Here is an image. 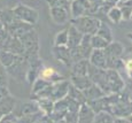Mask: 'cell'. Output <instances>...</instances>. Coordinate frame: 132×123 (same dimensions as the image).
Masks as SVG:
<instances>
[{"mask_svg":"<svg viewBox=\"0 0 132 123\" xmlns=\"http://www.w3.org/2000/svg\"><path fill=\"white\" fill-rule=\"evenodd\" d=\"M2 116H5V115H4V114H2V113H1V112H0V120H1V117H2Z\"/></svg>","mask_w":132,"mask_h":123,"instance_id":"obj_42","label":"cell"},{"mask_svg":"<svg viewBox=\"0 0 132 123\" xmlns=\"http://www.w3.org/2000/svg\"><path fill=\"white\" fill-rule=\"evenodd\" d=\"M90 65L94 66L100 69H107V62H106V55L103 50H93L92 53L88 56Z\"/></svg>","mask_w":132,"mask_h":123,"instance_id":"obj_12","label":"cell"},{"mask_svg":"<svg viewBox=\"0 0 132 123\" xmlns=\"http://www.w3.org/2000/svg\"><path fill=\"white\" fill-rule=\"evenodd\" d=\"M70 1H71V0H70Z\"/></svg>","mask_w":132,"mask_h":123,"instance_id":"obj_45","label":"cell"},{"mask_svg":"<svg viewBox=\"0 0 132 123\" xmlns=\"http://www.w3.org/2000/svg\"><path fill=\"white\" fill-rule=\"evenodd\" d=\"M70 81L69 79H61V81L56 82V83L52 84V93H51V99L53 101L60 100L68 96L70 88Z\"/></svg>","mask_w":132,"mask_h":123,"instance_id":"obj_7","label":"cell"},{"mask_svg":"<svg viewBox=\"0 0 132 123\" xmlns=\"http://www.w3.org/2000/svg\"><path fill=\"white\" fill-rule=\"evenodd\" d=\"M39 77L46 79V81L51 82V83H56V82L61 81V79H64L62 75H60L54 68L52 67H43L42 70H40Z\"/></svg>","mask_w":132,"mask_h":123,"instance_id":"obj_14","label":"cell"},{"mask_svg":"<svg viewBox=\"0 0 132 123\" xmlns=\"http://www.w3.org/2000/svg\"><path fill=\"white\" fill-rule=\"evenodd\" d=\"M88 59H82L79 61L73 62L70 67H71V73L70 76H86L88 71Z\"/></svg>","mask_w":132,"mask_h":123,"instance_id":"obj_13","label":"cell"},{"mask_svg":"<svg viewBox=\"0 0 132 123\" xmlns=\"http://www.w3.org/2000/svg\"><path fill=\"white\" fill-rule=\"evenodd\" d=\"M50 15L52 21L55 24H65V23L70 22V20H71L69 9L62 8V7H51Z\"/></svg>","mask_w":132,"mask_h":123,"instance_id":"obj_9","label":"cell"},{"mask_svg":"<svg viewBox=\"0 0 132 123\" xmlns=\"http://www.w3.org/2000/svg\"><path fill=\"white\" fill-rule=\"evenodd\" d=\"M68 44V29H63L57 32L54 38V46H67Z\"/></svg>","mask_w":132,"mask_h":123,"instance_id":"obj_29","label":"cell"},{"mask_svg":"<svg viewBox=\"0 0 132 123\" xmlns=\"http://www.w3.org/2000/svg\"><path fill=\"white\" fill-rule=\"evenodd\" d=\"M107 4L111 5V6H116L118 2H122V1H129V0H105Z\"/></svg>","mask_w":132,"mask_h":123,"instance_id":"obj_38","label":"cell"},{"mask_svg":"<svg viewBox=\"0 0 132 123\" xmlns=\"http://www.w3.org/2000/svg\"><path fill=\"white\" fill-rule=\"evenodd\" d=\"M19 39L21 40L22 46H23V50H24L23 56L27 59V61L39 56V48H40L39 36H38L36 30L31 29L27 34L21 36Z\"/></svg>","mask_w":132,"mask_h":123,"instance_id":"obj_3","label":"cell"},{"mask_svg":"<svg viewBox=\"0 0 132 123\" xmlns=\"http://www.w3.org/2000/svg\"><path fill=\"white\" fill-rule=\"evenodd\" d=\"M13 12H14L16 20L28 23V24L35 25L39 21V13H38V11L30 6H27V5L23 4L15 5L13 7Z\"/></svg>","mask_w":132,"mask_h":123,"instance_id":"obj_5","label":"cell"},{"mask_svg":"<svg viewBox=\"0 0 132 123\" xmlns=\"http://www.w3.org/2000/svg\"><path fill=\"white\" fill-rule=\"evenodd\" d=\"M106 16H107L109 21L113 22L114 24H120V23L123 21V15H122L121 9L118 8L117 6L110 7L109 11L107 12V15H106Z\"/></svg>","mask_w":132,"mask_h":123,"instance_id":"obj_24","label":"cell"},{"mask_svg":"<svg viewBox=\"0 0 132 123\" xmlns=\"http://www.w3.org/2000/svg\"><path fill=\"white\" fill-rule=\"evenodd\" d=\"M39 106H38L37 101L32 99L31 101H27L24 104L21 105L20 107L19 114H15L16 116H22V115H30V114H36V113H39Z\"/></svg>","mask_w":132,"mask_h":123,"instance_id":"obj_18","label":"cell"},{"mask_svg":"<svg viewBox=\"0 0 132 123\" xmlns=\"http://www.w3.org/2000/svg\"><path fill=\"white\" fill-rule=\"evenodd\" d=\"M14 21H16V17H15L14 12H13V7L12 8L6 7V8L0 9V22L2 23L5 29L9 27Z\"/></svg>","mask_w":132,"mask_h":123,"instance_id":"obj_21","label":"cell"},{"mask_svg":"<svg viewBox=\"0 0 132 123\" xmlns=\"http://www.w3.org/2000/svg\"><path fill=\"white\" fill-rule=\"evenodd\" d=\"M52 55L54 56L55 60H57L67 67H70L72 65L71 54H70V50L68 46H53Z\"/></svg>","mask_w":132,"mask_h":123,"instance_id":"obj_8","label":"cell"},{"mask_svg":"<svg viewBox=\"0 0 132 123\" xmlns=\"http://www.w3.org/2000/svg\"><path fill=\"white\" fill-rule=\"evenodd\" d=\"M114 123H131V121L128 117H116Z\"/></svg>","mask_w":132,"mask_h":123,"instance_id":"obj_37","label":"cell"},{"mask_svg":"<svg viewBox=\"0 0 132 123\" xmlns=\"http://www.w3.org/2000/svg\"><path fill=\"white\" fill-rule=\"evenodd\" d=\"M115 121V117L108 112H98L95 113L94 120H93V123H114Z\"/></svg>","mask_w":132,"mask_h":123,"instance_id":"obj_26","label":"cell"},{"mask_svg":"<svg viewBox=\"0 0 132 123\" xmlns=\"http://www.w3.org/2000/svg\"><path fill=\"white\" fill-rule=\"evenodd\" d=\"M95 34L98 36H100L101 38H103V39L108 43H111L114 40V34H113V31H111L110 27H109L107 23H105L102 21H101L100 24H99V28H98Z\"/></svg>","mask_w":132,"mask_h":123,"instance_id":"obj_22","label":"cell"},{"mask_svg":"<svg viewBox=\"0 0 132 123\" xmlns=\"http://www.w3.org/2000/svg\"><path fill=\"white\" fill-rule=\"evenodd\" d=\"M54 123H67V122H65L64 120H60V121H55Z\"/></svg>","mask_w":132,"mask_h":123,"instance_id":"obj_41","label":"cell"},{"mask_svg":"<svg viewBox=\"0 0 132 123\" xmlns=\"http://www.w3.org/2000/svg\"><path fill=\"white\" fill-rule=\"evenodd\" d=\"M124 46L120 42H115L113 40L111 43L103 48V52L106 55V62H107L108 69H115V70H120L124 68V60L122 56L124 54Z\"/></svg>","mask_w":132,"mask_h":123,"instance_id":"obj_2","label":"cell"},{"mask_svg":"<svg viewBox=\"0 0 132 123\" xmlns=\"http://www.w3.org/2000/svg\"><path fill=\"white\" fill-rule=\"evenodd\" d=\"M15 106H16V100L14 99V97L12 94H8L0 101V112L4 115H7L9 113L14 112Z\"/></svg>","mask_w":132,"mask_h":123,"instance_id":"obj_20","label":"cell"},{"mask_svg":"<svg viewBox=\"0 0 132 123\" xmlns=\"http://www.w3.org/2000/svg\"><path fill=\"white\" fill-rule=\"evenodd\" d=\"M116 6L121 9L122 15H123V20H130L131 14H132V0L118 2Z\"/></svg>","mask_w":132,"mask_h":123,"instance_id":"obj_27","label":"cell"},{"mask_svg":"<svg viewBox=\"0 0 132 123\" xmlns=\"http://www.w3.org/2000/svg\"><path fill=\"white\" fill-rule=\"evenodd\" d=\"M69 81L75 88H77L79 91H82V92L87 89L90 85L93 84V82L91 81L87 75L86 76H70Z\"/></svg>","mask_w":132,"mask_h":123,"instance_id":"obj_17","label":"cell"},{"mask_svg":"<svg viewBox=\"0 0 132 123\" xmlns=\"http://www.w3.org/2000/svg\"><path fill=\"white\" fill-rule=\"evenodd\" d=\"M124 68L126 69V71L132 70V59H129V60H124Z\"/></svg>","mask_w":132,"mask_h":123,"instance_id":"obj_36","label":"cell"},{"mask_svg":"<svg viewBox=\"0 0 132 123\" xmlns=\"http://www.w3.org/2000/svg\"><path fill=\"white\" fill-rule=\"evenodd\" d=\"M87 1L90 2V5H91V16L95 17L99 7L105 2V0H87Z\"/></svg>","mask_w":132,"mask_h":123,"instance_id":"obj_32","label":"cell"},{"mask_svg":"<svg viewBox=\"0 0 132 123\" xmlns=\"http://www.w3.org/2000/svg\"><path fill=\"white\" fill-rule=\"evenodd\" d=\"M126 37H128V38H129V39H130V40H131V43H132V32H129V34H128V35H126Z\"/></svg>","mask_w":132,"mask_h":123,"instance_id":"obj_39","label":"cell"},{"mask_svg":"<svg viewBox=\"0 0 132 123\" xmlns=\"http://www.w3.org/2000/svg\"><path fill=\"white\" fill-rule=\"evenodd\" d=\"M83 94H84L86 101L96 100V99H99V98H101V97L106 96V94L102 92V90H101L100 88H98L94 83H93L92 85L88 86L86 90H84V91H83Z\"/></svg>","mask_w":132,"mask_h":123,"instance_id":"obj_19","label":"cell"},{"mask_svg":"<svg viewBox=\"0 0 132 123\" xmlns=\"http://www.w3.org/2000/svg\"><path fill=\"white\" fill-rule=\"evenodd\" d=\"M38 106H39V109L43 114L50 115L53 111V106H54V101L50 98H39L36 99Z\"/></svg>","mask_w":132,"mask_h":123,"instance_id":"obj_23","label":"cell"},{"mask_svg":"<svg viewBox=\"0 0 132 123\" xmlns=\"http://www.w3.org/2000/svg\"><path fill=\"white\" fill-rule=\"evenodd\" d=\"M0 86L7 88L8 86V74L4 66L0 63Z\"/></svg>","mask_w":132,"mask_h":123,"instance_id":"obj_31","label":"cell"},{"mask_svg":"<svg viewBox=\"0 0 132 123\" xmlns=\"http://www.w3.org/2000/svg\"><path fill=\"white\" fill-rule=\"evenodd\" d=\"M9 93L8 91V88H4V86H0V101L2 100V99L5 98V97H7Z\"/></svg>","mask_w":132,"mask_h":123,"instance_id":"obj_35","label":"cell"},{"mask_svg":"<svg viewBox=\"0 0 132 123\" xmlns=\"http://www.w3.org/2000/svg\"><path fill=\"white\" fill-rule=\"evenodd\" d=\"M94 116L95 112L92 109V107L87 102H84L80 105L79 109H78L76 123H93Z\"/></svg>","mask_w":132,"mask_h":123,"instance_id":"obj_11","label":"cell"},{"mask_svg":"<svg viewBox=\"0 0 132 123\" xmlns=\"http://www.w3.org/2000/svg\"><path fill=\"white\" fill-rule=\"evenodd\" d=\"M130 101L132 102V93H131V96H130Z\"/></svg>","mask_w":132,"mask_h":123,"instance_id":"obj_43","label":"cell"},{"mask_svg":"<svg viewBox=\"0 0 132 123\" xmlns=\"http://www.w3.org/2000/svg\"><path fill=\"white\" fill-rule=\"evenodd\" d=\"M94 84L102 90V92L107 96L108 94L121 93L125 86V83H124L123 78L121 77L118 70L108 68L102 70V73L95 79Z\"/></svg>","mask_w":132,"mask_h":123,"instance_id":"obj_1","label":"cell"},{"mask_svg":"<svg viewBox=\"0 0 132 123\" xmlns=\"http://www.w3.org/2000/svg\"><path fill=\"white\" fill-rule=\"evenodd\" d=\"M51 84H52L51 82H48V81H46V79H44V78H42V77H38L36 81H35L34 83L31 84V85H32L31 94L34 97H36L38 93H40L43 90L46 89L48 85H51Z\"/></svg>","mask_w":132,"mask_h":123,"instance_id":"obj_25","label":"cell"},{"mask_svg":"<svg viewBox=\"0 0 132 123\" xmlns=\"http://www.w3.org/2000/svg\"><path fill=\"white\" fill-rule=\"evenodd\" d=\"M48 6L51 7H62V8L69 9L70 7V0H46Z\"/></svg>","mask_w":132,"mask_h":123,"instance_id":"obj_30","label":"cell"},{"mask_svg":"<svg viewBox=\"0 0 132 123\" xmlns=\"http://www.w3.org/2000/svg\"><path fill=\"white\" fill-rule=\"evenodd\" d=\"M71 19H77L80 16H91V5L87 0H71L69 7Z\"/></svg>","mask_w":132,"mask_h":123,"instance_id":"obj_6","label":"cell"},{"mask_svg":"<svg viewBox=\"0 0 132 123\" xmlns=\"http://www.w3.org/2000/svg\"><path fill=\"white\" fill-rule=\"evenodd\" d=\"M31 29H34V25L31 24H28V23H24L22 21H14L12 23L9 27L6 28V31L7 34L12 37H16V38H20L21 36H23L24 34H27L28 31H30Z\"/></svg>","mask_w":132,"mask_h":123,"instance_id":"obj_10","label":"cell"},{"mask_svg":"<svg viewBox=\"0 0 132 123\" xmlns=\"http://www.w3.org/2000/svg\"><path fill=\"white\" fill-rule=\"evenodd\" d=\"M22 55H17L15 53H12L9 51L0 50V63L4 66L6 69L11 68Z\"/></svg>","mask_w":132,"mask_h":123,"instance_id":"obj_15","label":"cell"},{"mask_svg":"<svg viewBox=\"0 0 132 123\" xmlns=\"http://www.w3.org/2000/svg\"><path fill=\"white\" fill-rule=\"evenodd\" d=\"M109 44L108 42H106L103 38H101L100 36H98L96 34L91 36V45H92L93 50H103L106 48V46Z\"/></svg>","mask_w":132,"mask_h":123,"instance_id":"obj_28","label":"cell"},{"mask_svg":"<svg viewBox=\"0 0 132 123\" xmlns=\"http://www.w3.org/2000/svg\"><path fill=\"white\" fill-rule=\"evenodd\" d=\"M130 20H132V14H131V17H130Z\"/></svg>","mask_w":132,"mask_h":123,"instance_id":"obj_44","label":"cell"},{"mask_svg":"<svg viewBox=\"0 0 132 123\" xmlns=\"http://www.w3.org/2000/svg\"><path fill=\"white\" fill-rule=\"evenodd\" d=\"M35 123H54L52 119H51L50 115H46V114H43L39 119H37Z\"/></svg>","mask_w":132,"mask_h":123,"instance_id":"obj_34","label":"cell"},{"mask_svg":"<svg viewBox=\"0 0 132 123\" xmlns=\"http://www.w3.org/2000/svg\"><path fill=\"white\" fill-rule=\"evenodd\" d=\"M4 30H5L4 25H2V23H1V22H0V34H1V32H2V31H4Z\"/></svg>","mask_w":132,"mask_h":123,"instance_id":"obj_40","label":"cell"},{"mask_svg":"<svg viewBox=\"0 0 132 123\" xmlns=\"http://www.w3.org/2000/svg\"><path fill=\"white\" fill-rule=\"evenodd\" d=\"M100 22H101L100 19L94 16H90V15L70 20V24L73 25L83 35H94L96 30H98Z\"/></svg>","mask_w":132,"mask_h":123,"instance_id":"obj_4","label":"cell"},{"mask_svg":"<svg viewBox=\"0 0 132 123\" xmlns=\"http://www.w3.org/2000/svg\"><path fill=\"white\" fill-rule=\"evenodd\" d=\"M0 123H17V116L14 113H9V114L1 117Z\"/></svg>","mask_w":132,"mask_h":123,"instance_id":"obj_33","label":"cell"},{"mask_svg":"<svg viewBox=\"0 0 132 123\" xmlns=\"http://www.w3.org/2000/svg\"><path fill=\"white\" fill-rule=\"evenodd\" d=\"M82 37H83V34H80L73 25L70 24V27L68 28V44H67V46L70 50L77 47V46L79 45L80 40H82Z\"/></svg>","mask_w":132,"mask_h":123,"instance_id":"obj_16","label":"cell"}]
</instances>
